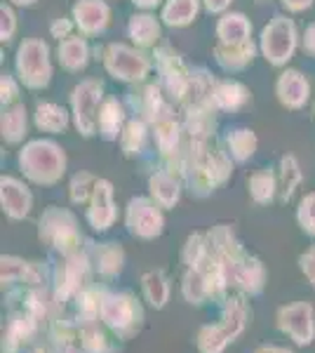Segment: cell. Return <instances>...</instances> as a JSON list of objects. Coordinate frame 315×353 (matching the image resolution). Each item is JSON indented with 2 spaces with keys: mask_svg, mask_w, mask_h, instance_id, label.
<instances>
[{
  "mask_svg": "<svg viewBox=\"0 0 315 353\" xmlns=\"http://www.w3.org/2000/svg\"><path fill=\"white\" fill-rule=\"evenodd\" d=\"M0 283L3 290H26L45 285V269L36 261H26L19 257L0 259Z\"/></svg>",
  "mask_w": 315,
  "mask_h": 353,
  "instance_id": "obj_8",
  "label": "cell"
},
{
  "mask_svg": "<svg viewBox=\"0 0 315 353\" xmlns=\"http://www.w3.org/2000/svg\"><path fill=\"white\" fill-rule=\"evenodd\" d=\"M40 238L54 248L61 257L73 252H80V233L76 226V219L61 210H50L40 219Z\"/></svg>",
  "mask_w": 315,
  "mask_h": 353,
  "instance_id": "obj_6",
  "label": "cell"
},
{
  "mask_svg": "<svg viewBox=\"0 0 315 353\" xmlns=\"http://www.w3.org/2000/svg\"><path fill=\"white\" fill-rule=\"evenodd\" d=\"M99 321L120 341H132L146 327V304L130 290H108Z\"/></svg>",
  "mask_w": 315,
  "mask_h": 353,
  "instance_id": "obj_2",
  "label": "cell"
},
{
  "mask_svg": "<svg viewBox=\"0 0 315 353\" xmlns=\"http://www.w3.org/2000/svg\"><path fill=\"white\" fill-rule=\"evenodd\" d=\"M90 259L94 273L104 281H113L125 269V250L120 248V243H99Z\"/></svg>",
  "mask_w": 315,
  "mask_h": 353,
  "instance_id": "obj_13",
  "label": "cell"
},
{
  "mask_svg": "<svg viewBox=\"0 0 315 353\" xmlns=\"http://www.w3.org/2000/svg\"><path fill=\"white\" fill-rule=\"evenodd\" d=\"M139 292L141 299L148 309L153 311H163L167 309L170 299H172V281L167 278V273L163 271H146L139 278Z\"/></svg>",
  "mask_w": 315,
  "mask_h": 353,
  "instance_id": "obj_11",
  "label": "cell"
},
{
  "mask_svg": "<svg viewBox=\"0 0 315 353\" xmlns=\"http://www.w3.org/2000/svg\"><path fill=\"white\" fill-rule=\"evenodd\" d=\"M212 257V245H210V236H203V233H196L191 236L181 250V264L184 269H198V266L207 264V259Z\"/></svg>",
  "mask_w": 315,
  "mask_h": 353,
  "instance_id": "obj_17",
  "label": "cell"
},
{
  "mask_svg": "<svg viewBox=\"0 0 315 353\" xmlns=\"http://www.w3.org/2000/svg\"><path fill=\"white\" fill-rule=\"evenodd\" d=\"M299 271H301V276L306 278L308 285L315 288V245H311L299 257Z\"/></svg>",
  "mask_w": 315,
  "mask_h": 353,
  "instance_id": "obj_19",
  "label": "cell"
},
{
  "mask_svg": "<svg viewBox=\"0 0 315 353\" xmlns=\"http://www.w3.org/2000/svg\"><path fill=\"white\" fill-rule=\"evenodd\" d=\"M268 285V271L263 261L254 254H243L231 271V290L245 297H259Z\"/></svg>",
  "mask_w": 315,
  "mask_h": 353,
  "instance_id": "obj_7",
  "label": "cell"
},
{
  "mask_svg": "<svg viewBox=\"0 0 315 353\" xmlns=\"http://www.w3.org/2000/svg\"><path fill=\"white\" fill-rule=\"evenodd\" d=\"M252 301L240 292H231L219 304V318L198 327L193 346L198 353H226L252 325Z\"/></svg>",
  "mask_w": 315,
  "mask_h": 353,
  "instance_id": "obj_1",
  "label": "cell"
},
{
  "mask_svg": "<svg viewBox=\"0 0 315 353\" xmlns=\"http://www.w3.org/2000/svg\"><path fill=\"white\" fill-rule=\"evenodd\" d=\"M57 353H85V351L80 349V344H68V346H59Z\"/></svg>",
  "mask_w": 315,
  "mask_h": 353,
  "instance_id": "obj_22",
  "label": "cell"
},
{
  "mask_svg": "<svg viewBox=\"0 0 315 353\" xmlns=\"http://www.w3.org/2000/svg\"><path fill=\"white\" fill-rule=\"evenodd\" d=\"M24 353H57V346L48 337H40L38 341H33Z\"/></svg>",
  "mask_w": 315,
  "mask_h": 353,
  "instance_id": "obj_20",
  "label": "cell"
},
{
  "mask_svg": "<svg viewBox=\"0 0 315 353\" xmlns=\"http://www.w3.org/2000/svg\"><path fill=\"white\" fill-rule=\"evenodd\" d=\"M78 334H80V325L73 321V316L68 311L59 313L48 325V330H45V337L52 341L57 349L68 344H78Z\"/></svg>",
  "mask_w": 315,
  "mask_h": 353,
  "instance_id": "obj_16",
  "label": "cell"
},
{
  "mask_svg": "<svg viewBox=\"0 0 315 353\" xmlns=\"http://www.w3.org/2000/svg\"><path fill=\"white\" fill-rule=\"evenodd\" d=\"M125 224H128L132 236L141 238V241H153V238L163 233L165 219H163V212H160L153 203L132 201L128 217H125Z\"/></svg>",
  "mask_w": 315,
  "mask_h": 353,
  "instance_id": "obj_9",
  "label": "cell"
},
{
  "mask_svg": "<svg viewBox=\"0 0 315 353\" xmlns=\"http://www.w3.org/2000/svg\"><path fill=\"white\" fill-rule=\"evenodd\" d=\"M3 210L12 219H24L31 210V196L17 181H3Z\"/></svg>",
  "mask_w": 315,
  "mask_h": 353,
  "instance_id": "obj_15",
  "label": "cell"
},
{
  "mask_svg": "<svg viewBox=\"0 0 315 353\" xmlns=\"http://www.w3.org/2000/svg\"><path fill=\"white\" fill-rule=\"evenodd\" d=\"M276 330L296 349L315 344V306L306 299L287 301L276 309Z\"/></svg>",
  "mask_w": 315,
  "mask_h": 353,
  "instance_id": "obj_4",
  "label": "cell"
},
{
  "mask_svg": "<svg viewBox=\"0 0 315 353\" xmlns=\"http://www.w3.org/2000/svg\"><path fill=\"white\" fill-rule=\"evenodd\" d=\"M78 344L85 353H120V339L101 321L80 327Z\"/></svg>",
  "mask_w": 315,
  "mask_h": 353,
  "instance_id": "obj_12",
  "label": "cell"
},
{
  "mask_svg": "<svg viewBox=\"0 0 315 353\" xmlns=\"http://www.w3.org/2000/svg\"><path fill=\"white\" fill-rule=\"evenodd\" d=\"M299 224L301 229L306 233H311V236H315V193H311V196H306L299 205Z\"/></svg>",
  "mask_w": 315,
  "mask_h": 353,
  "instance_id": "obj_18",
  "label": "cell"
},
{
  "mask_svg": "<svg viewBox=\"0 0 315 353\" xmlns=\"http://www.w3.org/2000/svg\"><path fill=\"white\" fill-rule=\"evenodd\" d=\"M108 288L99 285V283H90L85 290H80L78 297L68 304V313L73 316V321L78 323L80 327L90 325V323H99L101 316V304H104Z\"/></svg>",
  "mask_w": 315,
  "mask_h": 353,
  "instance_id": "obj_10",
  "label": "cell"
},
{
  "mask_svg": "<svg viewBox=\"0 0 315 353\" xmlns=\"http://www.w3.org/2000/svg\"><path fill=\"white\" fill-rule=\"evenodd\" d=\"M252 353H296V351L285 344H259L252 349Z\"/></svg>",
  "mask_w": 315,
  "mask_h": 353,
  "instance_id": "obj_21",
  "label": "cell"
},
{
  "mask_svg": "<svg viewBox=\"0 0 315 353\" xmlns=\"http://www.w3.org/2000/svg\"><path fill=\"white\" fill-rule=\"evenodd\" d=\"M92 273H94L92 259L85 252H73L61 257L57 261L52 271V283H50L57 301L64 309H68V304L78 297L80 290H85L92 283Z\"/></svg>",
  "mask_w": 315,
  "mask_h": 353,
  "instance_id": "obj_3",
  "label": "cell"
},
{
  "mask_svg": "<svg viewBox=\"0 0 315 353\" xmlns=\"http://www.w3.org/2000/svg\"><path fill=\"white\" fill-rule=\"evenodd\" d=\"M88 221L92 224L94 231H106L116 224V205H113L111 189L106 184L96 186L92 203L88 210Z\"/></svg>",
  "mask_w": 315,
  "mask_h": 353,
  "instance_id": "obj_14",
  "label": "cell"
},
{
  "mask_svg": "<svg viewBox=\"0 0 315 353\" xmlns=\"http://www.w3.org/2000/svg\"><path fill=\"white\" fill-rule=\"evenodd\" d=\"M43 334L45 327L38 318H33L21 306H8L0 327V353H24Z\"/></svg>",
  "mask_w": 315,
  "mask_h": 353,
  "instance_id": "obj_5",
  "label": "cell"
}]
</instances>
